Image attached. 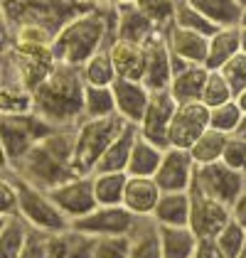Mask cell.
Segmentation results:
<instances>
[{
  "label": "cell",
  "instance_id": "1",
  "mask_svg": "<svg viewBox=\"0 0 246 258\" xmlns=\"http://www.w3.org/2000/svg\"><path fill=\"white\" fill-rule=\"evenodd\" d=\"M116 40V8L96 3L89 10L74 15L61 25L54 37V57L57 64L82 69L94 54L106 49Z\"/></svg>",
  "mask_w": 246,
  "mask_h": 258
},
{
  "label": "cell",
  "instance_id": "2",
  "mask_svg": "<svg viewBox=\"0 0 246 258\" xmlns=\"http://www.w3.org/2000/svg\"><path fill=\"white\" fill-rule=\"evenodd\" d=\"M84 81L82 69L57 64L54 72L32 91L35 113L52 128H77L84 120Z\"/></svg>",
  "mask_w": 246,
  "mask_h": 258
},
{
  "label": "cell",
  "instance_id": "3",
  "mask_svg": "<svg viewBox=\"0 0 246 258\" xmlns=\"http://www.w3.org/2000/svg\"><path fill=\"white\" fill-rule=\"evenodd\" d=\"M74 131L77 128H64V131L49 133L18 165H13V170L40 189H52L67 179L77 177V172H74V140H77ZM5 167H10V165H5Z\"/></svg>",
  "mask_w": 246,
  "mask_h": 258
},
{
  "label": "cell",
  "instance_id": "4",
  "mask_svg": "<svg viewBox=\"0 0 246 258\" xmlns=\"http://www.w3.org/2000/svg\"><path fill=\"white\" fill-rule=\"evenodd\" d=\"M3 177H8L15 184L20 217L27 221L30 229H37V231H44V234H67L72 229V221L57 209V204L47 195V189L30 184L13 167H5V165H3Z\"/></svg>",
  "mask_w": 246,
  "mask_h": 258
},
{
  "label": "cell",
  "instance_id": "5",
  "mask_svg": "<svg viewBox=\"0 0 246 258\" xmlns=\"http://www.w3.org/2000/svg\"><path fill=\"white\" fill-rule=\"evenodd\" d=\"M96 3L99 0H3V25L40 22L52 32H59L64 22Z\"/></svg>",
  "mask_w": 246,
  "mask_h": 258
},
{
  "label": "cell",
  "instance_id": "6",
  "mask_svg": "<svg viewBox=\"0 0 246 258\" xmlns=\"http://www.w3.org/2000/svg\"><path fill=\"white\" fill-rule=\"evenodd\" d=\"M126 125L128 123L118 113L108 118H84L74 131V172L94 175L101 155L121 136Z\"/></svg>",
  "mask_w": 246,
  "mask_h": 258
},
{
  "label": "cell",
  "instance_id": "7",
  "mask_svg": "<svg viewBox=\"0 0 246 258\" xmlns=\"http://www.w3.org/2000/svg\"><path fill=\"white\" fill-rule=\"evenodd\" d=\"M49 123L37 113H25V116H3L0 123V138H3V165H18L42 138L54 133Z\"/></svg>",
  "mask_w": 246,
  "mask_h": 258
},
{
  "label": "cell",
  "instance_id": "8",
  "mask_svg": "<svg viewBox=\"0 0 246 258\" xmlns=\"http://www.w3.org/2000/svg\"><path fill=\"white\" fill-rule=\"evenodd\" d=\"M143 217L131 214L126 207H96L91 214H86L84 219H77L72 224L74 231L86 234L94 238L103 236H131L138 226V221Z\"/></svg>",
  "mask_w": 246,
  "mask_h": 258
},
{
  "label": "cell",
  "instance_id": "9",
  "mask_svg": "<svg viewBox=\"0 0 246 258\" xmlns=\"http://www.w3.org/2000/svg\"><path fill=\"white\" fill-rule=\"evenodd\" d=\"M229 221H231V207L205 195L200 187L192 184V189H190V229L195 231V236L217 238Z\"/></svg>",
  "mask_w": 246,
  "mask_h": 258
},
{
  "label": "cell",
  "instance_id": "10",
  "mask_svg": "<svg viewBox=\"0 0 246 258\" xmlns=\"http://www.w3.org/2000/svg\"><path fill=\"white\" fill-rule=\"evenodd\" d=\"M195 187H200L205 195L219 199L226 207H231L246 189V175L231 170L229 165H224L219 160V162L200 165L197 167V172H195Z\"/></svg>",
  "mask_w": 246,
  "mask_h": 258
},
{
  "label": "cell",
  "instance_id": "11",
  "mask_svg": "<svg viewBox=\"0 0 246 258\" xmlns=\"http://www.w3.org/2000/svg\"><path fill=\"white\" fill-rule=\"evenodd\" d=\"M47 195L52 197V202L57 204V209L72 224L77 219H84L86 214H91L99 207L96 195H94V179H91V175H77V177L67 179V182H61L57 187L47 189Z\"/></svg>",
  "mask_w": 246,
  "mask_h": 258
},
{
  "label": "cell",
  "instance_id": "12",
  "mask_svg": "<svg viewBox=\"0 0 246 258\" xmlns=\"http://www.w3.org/2000/svg\"><path fill=\"white\" fill-rule=\"evenodd\" d=\"M207 131H209V108L202 101L177 103V111L167 131V148L190 150Z\"/></svg>",
  "mask_w": 246,
  "mask_h": 258
},
{
  "label": "cell",
  "instance_id": "13",
  "mask_svg": "<svg viewBox=\"0 0 246 258\" xmlns=\"http://www.w3.org/2000/svg\"><path fill=\"white\" fill-rule=\"evenodd\" d=\"M195 172H197V165L190 150L167 148L163 162L155 172V182L163 192H190L195 184Z\"/></svg>",
  "mask_w": 246,
  "mask_h": 258
},
{
  "label": "cell",
  "instance_id": "14",
  "mask_svg": "<svg viewBox=\"0 0 246 258\" xmlns=\"http://www.w3.org/2000/svg\"><path fill=\"white\" fill-rule=\"evenodd\" d=\"M177 111V101L170 96V91H153L150 94V103L145 108V116L138 125V133L145 140L160 145L163 150H167V131L172 116Z\"/></svg>",
  "mask_w": 246,
  "mask_h": 258
},
{
  "label": "cell",
  "instance_id": "15",
  "mask_svg": "<svg viewBox=\"0 0 246 258\" xmlns=\"http://www.w3.org/2000/svg\"><path fill=\"white\" fill-rule=\"evenodd\" d=\"M145 47V77L143 84L153 91H167L172 81V52L167 47L165 32H155Z\"/></svg>",
  "mask_w": 246,
  "mask_h": 258
},
{
  "label": "cell",
  "instance_id": "16",
  "mask_svg": "<svg viewBox=\"0 0 246 258\" xmlns=\"http://www.w3.org/2000/svg\"><path fill=\"white\" fill-rule=\"evenodd\" d=\"M111 89H113V99H116V113L131 125H141L145 108L150 103V89L143 81L128 79H116Z\"/></svg>",
  "mask_w": 246,
  "mask_h": 258
},
{
  "label": "cell",
  "instance_id": "17",
  "mask_svg": "<svg viewBox=\"0 0 246 258\" xmlns=\"http://www.w3.org/2000/svg\"><path fill=\"white\" fill-rule=\"evenodd\" d=\"M160 197H163V189L158 187L155 177H131L128 175L126 192H123V207L131 214L150 219Z\"/></svg>",
  "mask_w": 246,
  "mask_h": 258
},
{
  "label": "cell",
  "instance_id": "18",
  "mask_svg": "<svg viewBox=\"0 0 246 258\" xmlns=\"http://www.w3.org/2000/svg\"><path fill=\"white\" fill-rule=\"evenodd\" d=\"M165 40L172 54H177L180 59L190 61V64H207V54H209V37L184 30L177 25H170L165 30Z\"/></svg>",
  "mask_w": 246,
  "mask_h": 258
},
{
  "label": "cell",
  "instance_id": "19",
  "mask_svg": "<svg viewBox=\"0 0 246 258\" xmlns=\"http://www.w3.org/2000/svg\"><path fill=\"white\" fill-rule=\"evenodd\" d=\"M108 54L116 67L118 79L128 81H143L145 77V47L136 42L113 40L108 44Z\"/></svg>",
  "mask_w": 246,
  "mask_h": 258
},
{
  "label": "cell",
  "instance_id": "20",
  "mask_svg": "<svg viewBox=\"0 0 246 258\" xmlns=\"http://www.w3.org/2000/svg\"><path fill=\"white\" fill-rule=\"evenodd\" d=\"M155 32H160V30H155V25L148 20L133 3L116 8V40L145 44Z\"/></svg>",
  "mask_w": 246,
  "mask_h": 258
},
{
  "label": "cell",
  "instance_id": "21",
  "mask_svg": "<svg viewBox=\"0 0 246 258\" xmlns=\"http://www.w3.org/2000/svg\"><path fill=\"white\" fill-rule=\"evenodd\" d=\"M207 79H209V69L205 64H190L184 72L172 77L167 91L177 103H195V101H202Z\"/></svg>",
  "mask_w": 246,
  "mask_h": 258
},
{
  "label": "cell",
  "instance_id": "22",
  "mask_svg": "<svg viewBox=\"0 0 246 258\" xmlns=\"http://www.w3.org/2000/svg\"><path fill=\"white\" fill-rule=\"evenodd\" d=\"M241 52V27H219L209 37V54H207V69L219 72L229 59H234Z\"/></svg>",
  "mask_w": 246,
  "mask_h": 258
},
{
  "label": "cell",
  "instance_id": "23",
  "mask_svg": "<svg viewBox=\"0 0 246 258\" xmlns=\"http://www.w3.org/2000/svg\"><path fill=\"white\" fill-rule=\"evenodd\" d=\"M136 138H138V125H131V123H128V125L123 128L121 136L113 140V143L108 145V150L101 155L96 170H94V175H96V172H126V170H128V160H131V150H133V145H136Z\"/></svg>",
  "mask_w": 246,
  "mask_h": 258
},
{
  "label": "cell",
  "instance_id": "24",
  "mask_svg": "<svg viewBox=\"0 0 246 258\" xmlns=\"http://www.w3.org/2000/svg\"><path fill=\"white\" fill-rule=\"evenodd\" d=\"M163 258H195L200 238L190 226H158Z\"/></svg>",
  "mask_w": 246,
  "mask_h": 258
},
{
  "label": "cell",
  "instance_id": "25",
  "mask_svg": "<svg viewBox=\"0 0 246 258\" xmlns=\"http://www.w3.org/2000/svg\"><path fill=\"white\" fill-rule=\"evenodd\" d=\"M163 155H165V150L160 145L145 140L138 133L136 145L131 150V160H128V170L126 172L131 177H155V172H158V167L163 162Z\"/></svg>",
  "mask_w": 246,
  "mask_h": 258
},
{
  "label": "cell",
  "instance_id": "26",
  "mask_svg": "<svg viewBox=\"0 0 246 258\" xmlns=\"http://www.w3.org/2000/svg\"><path fill=\"white\" fill-rule=\"evenodd\" d=\"M150 219L158 226H190V192H163Z\"/></svg>",
  "mask_w": 246,
  "mask_h": 258
},
{
  "label": "cell",
  "instance_id": "27",
  "mask_svg": "<svg viewBox=\"0 0 246 258\" xmlns=\"http://www.w3.org/2000/svg\"><path fill=\"white\" fill-rule=\"evenodd\" d=\"M192 8H197L209 22L217 27H234L241 20L244 5L239 0H190Z\"/></svg>",
  "mask_w": 246,
  "mask_h": 258
},
{
  "label": "cell",
  "instance_id": "28",
  "mask_svg": "<svg viewBox=\"0 0 246 258\" xmlns=\"http://www.w3.org/2000/svg\"><path fill=\"white\" fill-rule=\"evenodd\" d=\"M91 179H94V195L99 207H121L128 172H96L91 175Z\"/></svg>",
  "mask_w": 246,
  "mask_h": 258
},
{
  "label": "cell",
  "instance_id": "29",
  "mask_svg": "<svg viewBox=\"0 0 246 258\" xmlns=\"http://www.w3.org/2000/svg\"><path fill=\"white\" fill-rule=\"evenodd\" d=\"M27 221L22 217H5L0 226V258H20L27 241Z\"/></svg>",
  "mask_w": 246,
  "mask_h": 258
},
{
  "label": "cell",
  "instance_id": "30",
  "mask_svg": "<svg viewBox=\"0 0 246 258\" xmlns=\"http://www.w3.org/2000/svg\"><path fill=\"white\" fill-rule=\"evenodd\" d=\"M131 258H163L160 251V236H158V224L153 219H141L136 231L131 234Z\"/></svg>",
  "mask_w": 246,
  "mask_h": 258
},
{
  "label": "cell",
  "instance_id": "31",
  "mask_svg": "<svg viewBox=\"0 0 246 258\" xmlns=\"http://www.w3.org/2000/svg\"><path fill=\"white\" fill-rule=\"evenodd\" d=\"M116 116V99L111 86H89L84 91V118H108Z\"/></svg>",
  "mask_w": 246,
  "mask_h": 258
},
{
  "label": "cell",
  "instance_id": "32",
  "mask_svg": "<svg viewBox=\"0 0 246 258\" xmlns=\"http://www.w3.org/2000/svg\"><path fill=\"white\" fill-rule=\"evenodd\" d=\"M229 138H231V136H224V133L209 128L205 136L190 148V155H192V160H195V165L200 167V165L219 162L222 155H224V148H226V143H229Z\"/></svg>",
  "mask_w": 246,
  "mask_h": 258
},
{
  "label": "cell",
  "instance_id": "33",
  "mask_svg": "<svg viewBox=\"0 0 246 258\" xmlns=\"http://www.w3.org/2000/svg\"><path fill=\"white\" fill-rule=\"evenodd\" d=\"M84 81L89 86H113V81L118 79L116 74V67L111 61V54H108V47L101 49L99 54H94L91 59L82 67Z\"/></svg>",
  "mask_w": 246,
  "mask_h": 258
},
{
  "label": "cell",
  "instance_id": "34",
  "mask_svg": "<svg viewBox=\"0 0 246 258\" xmlns=\"http://www.w3.org/2000/svg\"><path fill=\"white\" fill-rule=\"evenodd\" d=\"M148 20L155 25V30L165 32L170 25H175V10L177 0H136L133 3Z\"/></svg>",
  "mask_w": 246,
  "mask_h": 258
},
{
  "label": "cell",
  "instance_id": "35",
  "mask_svg": "<svg viewBox=\"0 0 246 258\" xmlns=\"http://www.w3.org/2000/svg\"><path fill=\"white\" fill-rule=\"evenodd\" d=\"M241 120H244V111L239 108L236 101H229L224 106L209 108V128L212 131H219L224 136H236Z\"/></svg>",
  "mask_w": 246,
  "mask_h": 258
},
{
  "label": "cell",
  "instance_id": "36",
  "mask_svg": "<svg viewBox=\"0 0 246 258\" xmlns=\"http://www.w3.org/2000/svg\"><path fill=\"white\" fill-rule=\"evenodd\" d=\"M175 25H177V27H184V30H192V32H200V35H205V37H212V35L219 30L214 22L207 20L197 8H192L190 0H177Z\"/></svg>",
  "mask_w": 246,
  "mask_h": 258
},
{
  "label": "cell",
  "instance_id": "37",
  "mask_svg": "<svg viewBox=\"0 0 246 258\" xmlns=\"http://www.w3.org/2000/svg\"><path fill=\"white\" fill-rule=\"evenodd\" d=\"M0 111L3 116H25L35 113V96L25 89H3L0 91Z\"/></svg>",
  "mask_w": 246,
  "mask_h": 258
},
{
  "label": "cell",
  "instance_id": "38",
  "mask_svg": "<svg viewBox=\"0 0 246 258\" xmlns=\"http://www.w3.org/2000/svg\"><path fill=\"white\" fill-rule=\"evenodd\" d=\"M234 91L229 86V81L224 79L222 72H209V79L205 84V94H202V103L207 108H217V106H224L229 101H234Z\"/></svg>",
  "mask_w": 246,
  "mask_h": 258
},
{
  "label": "cell",
  "instance_id": "39",
  "mask_svg": "<svg viewBox=\"0 0 246 258\" xmlns=\"http://www.w3.org/2000/svg\"><path fill=\"white\" fill-rule=\"evenodd\" d=\"M214 241H217V246L224 251L226 258H239L241 256V251L246 248V229L231 219L224 229H222V234L214 238Z\"/></svg>",
  "mask_w": 246,
  "mask_h": 258
},
{
  "label": "cell",
  "instance_id": "40",
  "mask_svg": "<svg viewBox=\"0 0 246 258\" xmlns=\"http://www.w3.org/2000/svg\"><path fill=\"white\" fill-rule=\"evenodd\" d=\"M131 236H103L96 238V256L94 258H131Z\"/></svg>",
  "mask_w": 246,
  "mask_h": 258
},
{
  "label": "cell",
  "instance_id": "41",
  "mask_svg": "<svg viewBox=\"0 0 246 258\" xmlns=\"http://www.w3.org/2000/svg\"><path fill=\"white\" fill-rule=\"evenodd\" d=\"M219 72H222V74H224V79L229 81V86H231L234 96H239V94L246 89V54L244 52H239L234 59H229Z\"/></svg>",
  "mask_w": 246,
  "mask_h": 258
},
{
  "label": "cell",
  "instance_id": "42",
  "mask_svg": "<svg viewBox=\"0 0 246 258\" xmlns=\"http://www.w3.org/2000/svg\"><path fill=\"white\" fill-rule=\"evenodd\" d=\"M222 162L229 165L231 170L244 172L246 175V138H241V136H231L229 143H226V148H224Z\"/></svg>",
  "mask_w": 246,
  "mask_h": 258
},
{
  "label": "cell",
  "instance_id": "43",
  "mask_svg": "<svg viewBox=\"0 0 246 258\" xmlns=\"http://www.w3.org/2000/svg\"><path fill=\"white\" fill-rule=\"evenodd\" d=\"M69 238V251H67V258H94L96 256V238L86 236V234H79V231H69L67 234Z\"/></svg>",
  "mask_w": 246,
  "mask_h": 258
},
{
  "label": "cell",
  "instance_id": "44",
  "mask_svg": "<svg viewBox=\"0 0 246 258\" xmlns=\"http://www.w3.org/2000/svg\"><path fill=\"white\" fill-rule=\"evenodd\" d=\"M49 236H52V234L30 229L20 258H49Z\"/></svg>",
  "mask_w": 246,
  "mask_h": 258
},
{
  "label": "cell",
  "instance_id": "45",
  "mask_svg": "<svg viewBox=\"0 0 246 258\" xmlns=\"http://www.w3.org/2000/svg\"><path fill=\"white\" fill-rule=\"evenodd\" d=\"M0 217H20L18 189L8 177H3V182H0Z\"/></svg>",
  "mask_w": 246,
  "mask_h": 258
},
{
  "label": "cell",
  "instance_id": "46",
  "mask_svg": "<svg viewBox=\"0 0 246 258\" xmlns=\"http://www.w3.org/2000/svg\"><path fill=\"white\" fill-rule=\"evenodd\" d=\"M195 258H226V256H224V251L217 246L214 238H200L197 251H195Z\"/></svg>",
  "mask_w": 246,
  "mask_h": 258
},
{
  "label": "cell",
  "instance_id": "47",
  "mask_svg": "<svg viewBox=\"0 0 246 258\" xmlns=\"http://www.w3.org/2000/svg\"><path fill=\"white\" fill-rule=\"evenodd\" d=\"M231 219H234L236 224H241V226L246 229V189L241 192V197L231 204Z\"/></svg>",
  "mask_w": 246,
  "mask_h": 258
},
{
  "label": "cell",
  "instance_id": "48",
  "mask_svg": "<svg viewBox=\"0 0 246 258\" xmlns=\"http://www.w3.org/2000/svg\"><path fill=\"white\" fill-rule=\"evenodd\" d=\"M236 103H239V108H241V111H244V116H246V89L244 91H241V94H239V96H236Z\"/></svg>",
  "mask_w": 246,
  "mask_h": 258
},
{
  "label": "cell",
  "instance_id": "49",
  "mask_svg": "<svg viewBox=\"0 0 246 258\" xmlns=\"http://www.w3.org/2000/svg\"><path fill=\"white\" fill-rule=\"evenodd\" d=\"M106 5H113V8H118V5H128V3H136V0H101Z\"/></svg>",
  "mask_w": 246,
  "mask_h": 258
},
{
  "label": "cell",
  "instance_id": "50",
  "mask_svg": "<svg viewBox=\"0 0 246 258\" xmlns=\"http://www.w3.org/2000/svg\"><path fill=\"white\" fill-rule=\"evenodd\" d=\"M236 136L246 138V116H244V120H241V125H239V131H236Z\"/></svg>",
  "mask_w": 246,
  "mask_h": 258
},
{
  "label": "cell",
  "instance_id": "51",
  "mask_svg": "<svg viewBox=\"0 0 246 258\" xmlns=\"http://www.w3.org/2000/svg\"><path fill=\"white\" fill-rule=\"evenodd\" d=\"M241 52L246 54V30L241 27Z\"/></svg>",
  "mask_w": 246,
  "mask_h": 258
},
{
  "label": "cell",
  "instance_id": "52",
  "mask_svg": "<svg viewBox=\"0 0 246 258\" xmlns=\"http://www.w3.org/2000/svg\"><path fill=\"white\" fill-rule=\"evenodd\" d=\"M239 27H244V30H246V5H244V10H241V20H239Z\"/></svg>",
  "mask_w": 246,
  "mask_h": 258
},
{
  "label": "cell",
  "instance_id": "53",
  "mask_svg": "<svg viewBox=\"0 0 246 258\" xmlns=\"http://www.w3.org/2000/svg\"><path fill=\"white\" fill-rule=\"evenodd\" d=\"M239 258H246V248H244V251H241V256H239Z\"/></svg>",
  "mask_w": 246,
  "mask_h": 258
},
{
  "label": "cell",
  "instance_id": "54",
  "mask_svg": "<svg viewBox=\"0 0 246 258\" xmlns=\"http://www.w3.org/2000/svg\"><path fill=\"white\" fill-rule=\"evenodd\" d=\"M239 3H241V5H246V0H239Z\"/></svg>",
  "mask_w": 246,
  "mask_h": 258
}]
</instances>
